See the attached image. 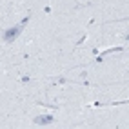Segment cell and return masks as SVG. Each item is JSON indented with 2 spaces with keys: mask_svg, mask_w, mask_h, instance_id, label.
Segmentation results:
<instances>
[{
  "mask_svg": "<svg viewBox=\"0 0 129 129\" xmlns=\"http://www.w3.org/2000/svg\"><path fill=\"white\" fill-rule=\"evenodd\" d=\"M22 27H24V22H22L20 25H15V27L7 29V31L4 33V42H13V40L22 33Z\"/></svg>",
  "mask_w": 129,
  "mask_h": 129,
  "instance_id": "obj_1",
  "label": "cell"
},
{
  "mask_svg": "<svg viewBox=\"0 0 129 129\" xmlns=\"http://www.w3.org/2000/svg\"><path fill=\"white\" fill-rule=\"evenodd\" d=\"M51 122H53V116H51V115H44V116L35 118V124H37V125H47V124H51Z\"/></svg>",
  "mask_w": 129,
  "mask_h": 129,
  "instance_id": "obj_2",
  "label": "cell"
}]
</instances>
